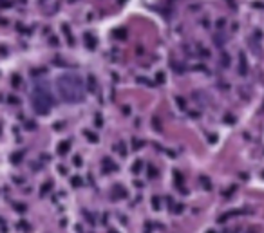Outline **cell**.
<instances>
[{"label": "cell", "mask_w": 264, "mask_h": 233, "mask_svg": "<svg viewBox=\"0 0 264 233\" xmlns=\"http://www.w3.org/2000/svg\"><path fill=\"white\" fill-rule=\"evenodd\" d=\"M201 183H203L205 190H212V184H210V181H208L206 177H201Z\"/></svg>", "instance_id": "cell-8"}, {"label": "cell", "mask_w": 264, "mask_h": 233, "mask_svg": "<svg viewBox=\"0 0 264 233\" xmlns=\"http://www.w3.org/2000/svg\"><path fill=\"white\" fill-rule=\"evenodd\" d=\"M94 76H89V89H91V90H94Z\"/></svg>", "instance_id": "cell-11"}, {"label": "cell", "mask_w": 264, "mask_h": 233, "mask_svg": "<svg viewBox=\"0 0 264 233\" xmlns=\"http://www.w3.org/2000/svg\"><path fill=\"white\" fill-rule=\"evenodd\" d=\"M58 89L65 101H80L82 99V82L78 76H62L58 82Z\"/></svg>", "instance_id": "cell-1"}, {"label": "cell", "mask_w": 264, "mask_h": 233, "mask_svg": "<svg viewBox=\"0 0 264 233\" xmlns=\"http://www.w3.org/2000/svg\"><path fill=\"white\" fill-rule=\"evenodd\" d=\"M51 186H53V183H45V186H43L42 190H40V195H45V193L51 190Z\"/></svg>", "instance_id": "cell-7"}, {"label": "cell", "mask_w": 264, "mask_h": 233, "mask_svg": "<svg viewBox=\"0 0 264 233\" xmlns=\"http://www.w3.org/2000/svg\"><path fill=\"white\" fill-rule=\"evenodd\" d=\"M152 208H154V210H161V199H159V197H156V195L152 197Z\"/></svg>", "instance_id": "cell-4"}, {"label": "cell", "mask_w": 264, "mask_h": 233, "mask_svg": "<svg viewBox=\"0 0 264 233\" xmlns=\"http://www.w3.org/2000/svg\"><path fill=\"white\" fill-rule=\"evenodd\" d=\"M85 40H87V43H89V47H91V49H94V45H96V43H94V38H92L91 34H85Z\"/></svg>", "instance_id": "cell-6"}, {"label": "cell", "mask_w": 264, "mask_h": 233, "mask_svg": "<svg viewBox=\"0 0 264 233\" xmlns=\"http://www.w3.org/2000/svg\"><path fill=\"white\" fill-rule=\"evenodd\" d=\"M116 193H118L120 197H125V195H127V192L121 188V186H116Z\"/></svg>", "instance_id": "cell-10"}, {"label": "cell", "mask_w": 264, "mask_h": 233, "mask_svg": "<svg viewBox=\"0 0 264 233\" xmlns=\"http://www.w3.org/2000/svg\"><path fill=\"white\" fill-rule=\"evenodd\" d=\"M183 210H185V206H183V204H176V206H174V211H176V213H181Z\"/></svg>", "instance_id": "cell-12"}, {"label": "cell", "mask_w": 264, "mask_h": 233, "mask_svg": "<svg viewBox=\"0 0 264 233\" xmlns=\"http://www.w3.org/2000/svg\"><path fill=\"white\" fill-rule=\"evenodd\" d=\"M118 150H120L121 155H125V147H123V143H120V145H118Z\"/></svg>", "instance_id": "cell-14"}, {"label": "cell", "mask_w": 264, "mask_h": 233, "mask_svg": "<svg viewBox=\"0 0 264 233\" xmlns=\"http://www.w3.org/2000/svg\"><path fill=\"white\" fill-rule=\"evenodd\" d=\"M132 147H134V148H139V147H141V141H139V139H134V143H132Z\"/></svg>", "instance_id": "cell-16"}, {"label": "cell", "mask_w": 264, "mask_h": 233, "mask_svg": "<svg viewBox=\"0 0 264 233\" xmlns=\"http://www.w3.org/2000/svg\"><path fill=\"white\" fill-rule=\"evenodd\" d=\"M69 148H71V141H62V143L58 145V154H60V155H65V154L69 152Z\"/></svg>", "instance_id": "cell-2"}, {"label": "cell", "mask_w": 264, "mask_h": 233, "mask_svg": "<svg viewBox=\"0 0 264 233\" xmlns=\"http://www.w3.org/2000/svg\"><path fill=\"white\" fill-rule=\"evenodd\" d=\"M85 136L89 137V139H91V141H92V143H96V141H98V137L94 136V134H92V132H89V130H87V132H85Z\"/></svg>", "instance_id": "cell-9"}, {"label": "cell", "mask_w": 264, "mask_h": 233, "mask_svg": "<svg viewBox=\"0 0 264 233\" xmlns=\"http://www.w3.org/2000/svg\"><path fill=\"white\" fill-rule=\"evenodd\" d=\"M103 165L107 166V170H109V172H111V170H116V168H118V166L114 165V163H112L109 157H105V159H103Z\"/></svg>", "instance_id": "cell-3"}, {"label": "cell", "mask_w": 264, "mask_h": 233, "mask_svg": "<svg viewBox=\"0 0 264 233\" xmlns=\"http://www.w3.org/2000/svg\"><path fill=\"white\" fill-rule=\"evenodd\" d=\"M148 177H156V168H154V166L148 168Z\"/></svg>", "instance_id": "cell-13"}, {"label": "cell", "mask_w": 264, "mask_h": 233, "mask_svg": "<svg viewBox=\"0 0 264 233\" xmlns=\"http://www.w3.org/2000/svg\"><path fill=\"white\" fill-rule=\"evenodd\" d=\"M141 168H143V161H136L134 166H132V172H134V174H138V172H141Z\"/></svg>", "instance_id": "cell-5"}, {"label": "cell", "mask_w": 264, "mask_h": 233, "mask_svg": "<svg viewBox=\"0 0 264 233\" xmlns=\"http://www.w3.org/2000/svg\"><path fill=\"white\" fill-rule=\"evenodd\" d=\"M72 183H74V186H80V184H82L80 177H72Z\"/></svg>", "instance_id": "cell-15"}, {"label": "cell", "mask_w": 264, "mask_h": 233, "mask_svg": "<svg viewBox=\"0 0 264 233\" xmlns=\"http://www.w3.org/2000/svg\"><path fill=\"white\" fill-rule=\"evenodd\" d=\"M262 177H264V172H262Z\"/></svg>", "instance_id": "cell-18"}, {"label": "cell", "mask_w": 264, "mask_h": 233, "mask_svg": "<svg viewBox=\"0 0 264 233\" xmlns=\"http://www.w3.org/2000/svg\"><path fill=\"white\" fill-rule=\"evenodd\" d=\"M74 165L80 166V165H82V159H80V157H74Z\"/></svg>", "instance_id": "cell-17"}]
</instances>
